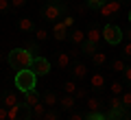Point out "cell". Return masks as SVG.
Here are the masks:
<instances>
[{
    "instance_id": "9",
    "label": "cell",
    "mask_w": 131,
    "mask_h": 120,
    "mask_svg": "<svg viewBox=\"0 0 131 120\" xmlns=\"http://www.w3.org/2000/svg\"><path fill=\"white\" fill-rule=\"evenodd\" d=\"M70 63H72V57H70V52H57V66H59L61 70H68L70 68Z\"/></svg>"
},
{
    "instance_id": "40",
    "label": "cell",
    "mask_w": 131,
    "mask_h": 120,
    "mask_svg": "<svg viewBox=\"0 0 131 120\" xmlns=\"http://www.w3.org/2000/svg\"><path fill=\"white\" fill-rule=\"evenodd\" d=\"M122 74H125V79H127V81L131 83V66H127V68H125V72H122Z\"/></svg>"
},
{
    "instance_id": "46",
    "label": "cell",
    "mask_w": 131,
    "mask_h": 120,
    "mask_svg": "<svg viewBox=\"0 0 131 120\" xmlns=\"http://www.w3.org/2000/svg\"><path fill=\"white\" fill-rule=\"evenodd\" d=\"M118 2H122V0H118Z\"/></svg>"
},
{
    "instance_id": "7",
    "label": "cell",
    "mask_w": 131,
    "mask_h": 120,
    "mask_svg": "<svg viewBox=\"0 0 131 120\" xmlns=\"http://www.w3.org/2000/svg\"><path fill=\"white\" fill-rule=\"evenodd\" d=\"M52 37H55L57 42H63L66 37H70V28H66V24L61 22V20H57V22H52Z\"/></svg>"
},
{
    "instance_id": "27",
    "label": "cell",
    "mask_w": 131,
    "mask_h": 120,
    "mask_svg": "<svg viewBox=\"0 0 131 120\" xmlns=\"http://www.w3.org/2000/svg\"><path fill=\"white\" fill-rule=\"evenodd\" d=\"M125 68H127L125 59H116V61L112 63V70H114V72H125Z\"/></svg>"
},
{
    "instance_id": "5",
    "label": "cell",
    "mask_w": 131,
    "mask_h": 120,
    "mask_svg": "<svg viewBox=\"0 0 131 120\" xmlns=\"http://www.w3.org/2000/svg\"><path fill=\"white\" fill-rule=\"evenodd\" d=\"M7 120H31V105H26L24 101H20L18 105L9 107Z\"/></svg>"
},
{
    "instance_id": "23",
    "label": "cell",
    "mask_w": 131,
    "mask_h": 120,
    "mask_svg": "<svg viewBox=\"0 0 131 120\" xmlns=\"http://www.w3.org/2000/svg\"><path fill=\"white\" fill-rule=\"evenodd\" d=\"M109 90H112V96H120V94L125 92V88H122V83H118V81H114V83L109 85Z\"/></svg>"
},
{
    "instance_id": "3",
    "label": "cell",
    "mask_w": 131,
    "mask_h": 120,
    "mask_svg": "<svg viewBox=\"0 0 131 120\" xmlns=\"http://www.w3.org/2000/svg\"><path fill=\"white\" fill-rule=\"evenodd\" d=\"M103 39L109 44V46H118V44H122V39H125V31H122L118 24H105L103 28Z\"/></svg>"
},
{
    "instance_id": "19",
    "label": "cell",
    "mask_w": 131,
    "mask_h": 120,
    "mask_svg": "<svg viewBox=\"0 0 131 120\" xmlns=\"http://www.w3.org/2000/svg\"><path fill=\"white\" fill-rule=\"evenodd\" d=\"M88 114L90 111H101V98L98 96H88Z\"/></svg>"
},
{
    "instance_id": "33",
    "label": "cell",
    "mask_w": 131,
    "mask_h": 120,
    "mask_svg": "<svg viewBox=\"0 0 131 120\" xmlns=\"http://www.w3.org/2000/svg\"><path fill=\"white\" fill-rule=\"evenodd\" d=\"M61 22L66 24V28H72V26H74V18H72V15H63Z\"/></svg>"
},
{
    "instance_id": "4",
    "label": "cell",
    "mask_w": 131,
    "mask_h": 120,
    "mask_svg": "<svg viewBox=\"0 0 131 120\" xmlns=\"http://www.w3.org/2000/svg\"><path fill=\"white\" fill-rule=\"evenodd\" d=\"M42 15H44V20H48V22H57V20H61L66 15V5L63 2H48L46 7H44V11H42Z\"/></svg>"
},
{
    "instance_id": "13",
    "label": "cell",
    "mask_w": 131,
    "mask_h": 120,
    "mask_svg": "<svg viewBox=\"0 0 131 120\" xmlns=\"http://www.w3.org/2000/svg\"><path fill=\"white\" fill-rule=\"evenodd\" d=\"M90 88H92V90H103L105 88V77L101 72L92 74V77H90Z\"/></svg>"
},
{
    "instance_id": "24",
    "label": "cell",
    "mask_w": 131,
    "mask_h": 120,
    "mask_svg": "<svg viewBox=\"0 0 131 120\" xmlns=\"http://www.w3.org/2000/svg\"><path fill=\"white\" fill-rule=\"evenodd\" d=\"M120 101H122V107H125V109H131V92H122L120 94Z\"/></svg>"
},
{
    "instance_id": "38",
    "label": "cell",
    "mask_w": 131,
    "mask_h": 120,
    "mask_svg": "<svg viewBox=\"0 0 131 120\" xmlns=\"http://www.w3.org/2000/svg\"><path fill=\"white\" fill-rule=\"evenodd\" d=\"M7 111H9V107L0 105V120H7Z\"/></svg>"
},
{
    "instance_id": "22",
    "label": "cell",
    "mask_w": 131,
    "mask_h": 120,
    "mask_svg": "<svg viewBox=\"0 0 131 120\" xmlns=\"http://www.w3.org/2000/svg\"><path fill=\"white\" fill-rule=\"evenodd\" d=\"M35 39H37V42H46L48 39V31H46V26H35Z\"/></svg>"
},
{
    "instance_id": "34",
    "label": "cell",
    "mask_w": 131,
    "mask_h": 120,
    "mask_svg": "<svg viewBox=\"0 0 131 120\" xmlns=\"http://www.w3.org/2000/svg\"><path fill=\"white\" fill-rule=\"evenodd\" d=\"M98 11H101V15H103V18H112V11H109V7H107V2H105V5H101V9H98Z\"/></svg>"
},
{
    "instance_id": "6",
    "label": "cell",
    "mask_w": 131,
    "mask_h": 120,
    "mask_svg": "<svg viewBox=\"0 0 131 120\" xmlns=\"http://www.w3.org/2000/svg\"><path fill=\"white\" fill-rule=\"evenodd\" d=\"M31 70L35 72V77H48V74H50V61H48L46 57L33 55V61H31Z\"/></svg>"
},
{
    "instance_id": "30",
    "label": "cell",
    "mask_w": 131,
    "mask_h": 120,
    "mask_svg": "<svg viewBox=\"0 0 131 120\" xmlns=\"http://www.w3.org/2000/svg\"><path fill=\"white\" fill-rule=\"evenodd\" d=\"M42 120H59V114H57L55 109H46V114H44Z\"/></svg>"
},
{
    "instance_id": "21",
    "label": "cell",
    "mask_w": 131,
    "mask_h": 120,
    "mask_svg": "<svg viewBox=\"0 0 131 120\" xmlns=\"http://www.w3.org/2000/svg\"><path fill=\"white\" fill-rule=\"evenodd\" d=\"M81 52H83V55H90V57H92L94 52H96V44L90 42V39H85V42L81 44Z\"/></svg>"
},
{
    "instance_id": "28",
    "label": "cell",
    "mask_w": 131,
    "mask_h": 120,
    "mask_svg": "<svg viewBox=\"0 0 131 120\" xmlns=\"http://www.w3.org/2000/svg\"><path fill=\"white\" fill-rule=\"evenodd\" d=\"M63 92L74 96V92H77V83H74V81H66V83H63Z\"/></svg>"
},
{
    "instance_id": "2",
    "label": "cell",
    "mask_w": 131,
    "mask_h": 120,
    "mask_svg": "<svg viewBox=\"0 0 131 120\" xmlns=\"http://www.w3.org/2000/svg\"><path fill=\"white\" fill-rule=\"evenodd\" d=\"M15 88L20 90V92H28V90H35V83H37V77H35V72L33 70H28V68H24V70H18L15 72Z\"/></svg>"
},
{
    "instance_id": "45",
    "label": "cell",
    "mask_w": 131,
    "mask_h": 120,
    "mask_svg": "<svg viewBox=\"0 0 131 120\" xmlns=\"http://www.w3.org/2000/svg\"><path fill=\"white\" fill-rule=\"evenodd\" d=\"M127 120H131V116H127Z\"/></svg>"
},
{
    "instance_id": "12",
    "label": "cell",
    "mask_w": 131,
    "mask_h": 120,
    "mask_svg": "<svg viewBox=\"0 0 131 120\" xmlns=\"http://www.w3.org/2000/svg\"><path fill=\"white\" fill-rule=\"evenodd\" d=\"M18 28H20V33H33L35 31V22H33L31 18H20Z\"/></svg>"
},
{
    "instance_id": "15",
    "label": "cell",
    "mask_w": 131,
    "mask_h": 120,
    "mask_svg": "<svg viewBox=\"0 0 131 120\" xmlns=\"http://www.w3.org/2000/svg\"><path fill=\"white\" fill-rule=\"evenodd\" d=\"M70 42L74 44V46H81V44L85 42V33L81 31V28H72L70 31Z\"/></svg>"
},
{
    "instance_id": "20",
    "label": "cell",
    "mask_w": 131,
    "mask_h": 120,
    "mask_svg": "<svg viewBox=\"0 0 131 120\" xmlns=\"http://www.w3.org/2000/svg\"><path fill=\"white\" fill-rule=\"evenodd\" d=\"M92 61H94V66H98V68H101V66L107 63V55H105L103 50H96V52L92 55Z\"/></svg>"
},
{
    "instance_id": "16",
    "label": "cell",
    "mask_w": 131,
    "mask_h": 120,
    "mask_svg": "<svg viewBox=\"0 0 131 120\" xmlns=\"http://www.w3.org/2000/svg\"><path fill=\"white\" fill-rule=\"evenodd\" d=\"M46 109H48V107L44 105L42 101H39V103H35V105L31 107V118H44V114H46Z\"/></svg>"
},
{
    "instance_id": "11",
    "label": "cell",
    "mask_w": 131,
    "mask_h": 120,
    "mask_svg": "<svg viewBox=\"0 0 131 120\" xmlns=\"http://www.w3.org/2000/svg\"><path fill=\"white\" fill-rule=\"evenodd\" d=\"M72 77L79 79V81H81V79H85V77H88V66L81 63V61H77V63L72 66Z\"/></svg>"
},
{
    "instance_id": "10",
    "label": "cell",
    "mask_w": 131,
    "mask_h": 120,
    "mask_svg": "<svg viewBox=\"0 0 131 120\" xmlns=\"http://www.w3.org/2000/svg\"><path fill=\"white\" fill-rule=\"evenodd\" d=\"M74 103H77V98L72 96V94H63V96L59 98L61 109H66V111H72V109H74Z\"/></svg>"
},
{
    "instance_id": "36",
    "label": "cell",
    "mask_w": 131,
    "mask_h": 120,
    "mask_svg": "<svg viewBox=\"0 0 131 120\" xmlns=\"http://www.w3.org/2000/svg\"><path fill=\"white\" fill-rule=\"evenodd\" d=\"M9 2H11V7H13V9H20V7L26 5V0H9Z\"/></svg>"
},
{
    "instance_id": "43",
    "label": "cell",
    "mask_w": 131,
    "mask_h": 120,
    "mask_svg": "<svg viewBox=\"0 0 131 120\" xmlns=\"http://www.w3.org/2000/svg\"><path fill=\"white\" fill-rule=\"evenodd\" d=\"M127 20H129V22H131V11H129V13H127Z\"/></svg>"
},
{
    "instance_id": "44",
    "label": "cell",
    "mask_w": 131,
    "mask_h": 120,
    "mask_svg": "<svg viewBox=\"0 0 131 120\" xmlns=\"http://www.w3.org/2000/svg\"><path fill=\"white\" fill-rule=\"evenodd\" d=\"M48 2H59V0H48Z\"/></svg>"
},
{
    "instance_id": "35",
    "label": "cell",
    "mask_w": 131,
    "mask_h": 120,
    "mask_svg": "<svg viewBox=\"0 0 131 120\" xmlns=\"http://www.w3.org/2000/svg\"><path fill=\"white\" fill-rule=\"evenodd\" d=\"M74 98H77V101H79V98H88V90H85V88H77Z\"/></svg>"
},
{
    "instance_id": "31",
    "label": "cell",
    "mask_w": 131,
    "mask_h": 120,
    "mask_svg": "<svg viewBox=\"0 0 131 120\" xmlns=\"http://www.w3.org/2000/svg\"><path fill=\"white\" fill-rule=\"evenodd\" d=\"M85 5L90 9H101V5H105V0H85Z\"/></svg>"
},
{
    "instance_id": "29",
    "label": "cell",
    "mask_w": 131,
    "mask_h": 120,
    "mask_svg": "<svg viewBox=\"0 0 131 120\" xmlns=\"http://www.w3.org/2000/svg\"><path fill=\"white\" fill-rule=\"evenodd\" d=\"M105 2H107V7H109L112 13H118V11H120V2H118V0H105Z\"/></svg>"
},
{
    "instance_id": "37",
    "label": "cell",
    "mask_w": 131,
    "mask_h": 120,
    "mask_svg": "<svg viewBox=\"0 0 131 120\" xmlns=\"http://www.w3.org/2000/svg\"><path fill=\"white\" fill-rule=\"evenodd\" d=\"M122 55H125V57H131V42H127L125 46H122Z\"/></svg>"
},
{
    "instance_id": "1",
    "label": "cell",
    "mask_w": 131,
    "mask_h": 120,
    "mask_svg": "<svg viewBox=\"0 0 131 120\" xmlns=\"http://www.w3.org/2000/svg\"><path fill=\"white\" fill-rule=\"evenodd\" d=\"M7 61L13 70H24V68H31V61H33V52L28 48H13V50L7 55Z\"/></svg>"
},
{
    "instance_id": "18",
    "label": "cell",
    "mask_w": 131,
    "mask_h": 120,
    "mask_svg": "<svg viewBox=\"0 0 131 120\" xmlns=\"http://www.w3.org/2000/svg\"><path fill=\"white\" fill-rule=\"evenodd\" d=\"M42 103L48 107V109H52V107L59 103V98H57V94H55V92H46V94H44V98H42Z\"/></svg>"
},
{
    "instance_id": "39",
    "label": "cell",
    "mask_w": 131,
    "mask_h": 120,
    "mask_svg": "<svg viewBox=\"0 0 131 120\" xmlns=\"http://www.w3.org/2000/svg\"><path fill=\"white\" fill-rule=\"evenodd\" d=\"M68 52H70V57H72V59H74V57H79V55H81L79 46H74V48H72V50H68Z\"/></svg>"
},
{
    "instance_id": "42",
    "label": "cell",
    "mask_w": 131,
    "mask_h": 120,
    "mask_svg": "<svg viewBox=\"0 0 131 120\" xmlns=\"http://www.w3.org/2000/svg\"><path fill=\"white\" fill-rule=\"evenodd\" d=\"M125 37H127V42H131V28H129V31L125 33Z\"/></svg>"
},
{
    "instance_id": "14",
    "label": "cell",
    "mask_w": 131,
    "mask_h": 120,
    "mask_svg": "<svg viewBox=\"0 0 131 120\" xmlns=\"http://www.w3.org/2000/svg\"><path fill=\"white\" fill-rule=\"evenodd\" d=\"M20 103V96L15 92H5L2 94V105L5 107H13V105H18Z\"/></svg>"
},
{
    "instance_id": "26",
    "label": "cell",
    "mask_w": 131,
    "mask_h": 120,
    "mask_svg": "<svg viewBox=\"0 0 131 120\" xmlns=\"http://www.w3.org/2000/svg\"><path fill=\"white\" fill-rule=\"evenodd\" d=\"M85 120H107V114H101V111H90L85 116Z\"/></svg>"
},
{
    "instance_id": "17",
    "label": "cell",
    "mask_w": 131,
    "mask_h": 120,
    "mask_svg": "<svg viewBox=\"0 0 131 120\" xmlns=\"http://www.w3.org/2000/svg\"><path fill=\"white\" fill-rule=\"evenodd\" d=\"M42 98H39V94H37V90H28V92H24V103L26 105H35V103H39Z\"/></svg>"
},
{
    "instance_id": "41",
    "label": "cell",
    "mask_w": 131,
    "mask_h": 120,
    "mask_svg": "<svg viewBox=\"0 0 131 120\" xmlns=\"http://www.w3.org/2000/svg\"><path fill=\"white\" fill-rule=\"evenodd\" d=\"M70 120H85L83 114H70Z\"/></svg>"
},
{
    "instance_id": "8",
    "label": "cell",
    "mask_w": 131,
    "mask_h": 120,
    "mask_svg": "<svg viewBox=\"0 0 131 120\" xmlns=\"http://www.w3.org/2000/svg\"><path fill=\"white\" fill-rule=\"evenodd\" d=\"M85 39H90V42L98 44L101 39H103V31H101L98 26H90V28H88V33H85Z\"/></svg>"
},
{
    "instance_id": "25",
    "label": "cell",
    "mask_w": 131,
    "mask_h": 120,
    "mask_svg": "<svg viewBox=\"0 0 131 120\" xmlns=\"http://www.w3.org/2000/svg\"><path fill=\"white\" fill-rule=\"evenodd\" d=\"M109 109H125L120 96H112V98H109Z\"/></svg>"
},
{
    "instance_id": "32",
    "label": "cell",
    "mask_w": 131,
    "mask_h": 120,
    "mask_svg": "<svg viewBox=\"0 0 131 120\" xmlns=\"http://www.w3.org/2000/svg\"><path fill=\"white\" fill-rule=\"evenodd\" d=\"M11 9H13V7H11L9 0H0V13H9Z\"/></svg>"
}]
</instances>
